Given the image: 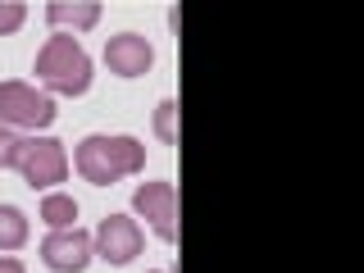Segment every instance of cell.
<instances>
[{
	"label": "cell",
	"mask_w": 364,
	"mask_h": 273,
	"mask_svg": "<svg viewBox=\"0 0 364 273\" xmlns=\"http://www.w3.org/2000/svg\"><path fill=\"white\" fill-rule=\"evenodd\" d=\"M18 146H23V136H18L14 128H0V168H14Z\"/></svg>",
	"instance_id": "cell-14"
},
{
	"label": "cell",
	"mask_w": 364,
	"mask_h": 273,
	"mask_svg": "<svg viewBox=\"0 0 364 273\" xmlns=\"http://www.w3.org/2000/svg\"><path fill=\"white\" fill-rule=\"evenodd\" d=\"M0 273H28V269H23L14 255H0Z\"/></svg>",
	"instance_id": "cell-15"
},
{
	"label": "cell",
	"mask_w": 364,
	"mask_h": 273,
	"mask_svg": "<svg viewBox=\"0 0 364 273\" xmlns=\"http://www.w3.org/2000/svg\"><path fill=\"white\" fill-rule=\"evenodd\" d=\"M73 164L91 187H114V182L132 178L146 168V146L136 136H109V132H96L87 141H77L73 151Z\"/></svg>",
	"instance_id": "cell-1"
},
{
	"label": "cell",
	"mask_w": 364,
	"mask_h": 273,
	"mask_svg": "<svg viewBox=\"0 0 364 273\" xmlns=\"http://www.w3.org/2000/svg\"><path fill=\"white\" fill-rule=\"evenodd\" d=\"M91 237L82 232V228H55V232H46V242H41V259H46V269H55V273H82L91 264Z\"/></svg>",
	"instance_id": "cell-7"
},
{
	"label": "cell",
	"mask_w": 364,
	"mask_h": 273,
	"mask_svg": "<svg viewBox=\"0 0 364 273\" xmlns=\"http://www.w3.org/2000/svg\"><path fill=\"white\" fill-rule=\"evenodd\" d=\"M14 168L23 173L28 187L46 191V187H60L68 178V155H64V146L55 141V136H23Z\"/></svg>",
	"instance_id": "cell-4"
},
{
	"label": "cell",
	"mask_w": 364,
	"mask_h": 273,
	"mask_svg": "<svg viewBox=\"0 0 364 273\" xmlns=\"http://www.w3.org/2000/svg\"><path fill=\"white\" fill-rule=\"evenodd\" d=\"M146 237L141 228H136L128 214H109V219H100L96 237H91V250H96L105 264H132L136 255H141Z\"/></svg>",
	"instance_id": "cell-6"
},
{
	"label": "cell",
	"mask_w": 364,
	"mask_h": 273,
	"mask_svg": "<svg viewBox=\"0 0 364 273\" xmlns=\"http://www.w3.org/2000/svg\"><path fill=\"white\" fill-rule=\"evenodd\" d=\"M55 96H46L32 82H0V128H50Z\"/></svg>",
	"instance_id": "cell-3"
},
{
	"label": "cell",
	"mask_w": 364,
	"mask_h": 273,
	"mask_svg": "<svg viewBox=\"0 0 364 273\" xmlns=\"http://www.w3.org/2000/svg\"><path fill=\"white\" fill-rule=\"evenodd\" d=\"M132 210L155 228L159 242H173L178 237V191L173 182H141L132 191Z\"/></svg>",
	"instance_id": "cell-5"
},
{
	"label": "cell",
	"mask_w": 364,
	"mask_h": 273,
	"mask_svg": "<svg viewBox=\"0 0 364 273\" xmlns=\"http://www.w3.org/2000/svg\"><path fill=\"white\" fill-rule=\"evenodd\" d=\"M100 0H50L46 5V18H50V28L55 32H87V28H96L100 23Z\"/></svg>",
	"instance_id": "cell-9"
},
{
	"label": "cell",
	"mask_w": 364,
	"mask_h": 273,
	"mask_svg": "<svg viewBox=\"0 0 364 273\" xmlns=\"http://www.w3.org/2000/svg\"><path fill=\"white\" fill-rule=\"evenodd\" d=\"M155 64V46L141 37V32H119V37L105 41V68L119 77H146Z\"/></svg>",
	"instance_id": "cell-8"
},
{
	"label": "cell",
	"mask_w": 364,
	"mask_h": 273,
	"mask_svg": "<svg viewBox=\"0 0 364 273\" xmlns=\"http://www.w3.org/2000/svg\"><path fill=\"white\" fill-rule=\"evenodd\" d=\"M28 246V214L14 210V205H0V255Z\"/></svg>",
	"instance_id": "cell-10"
},
{
	"label": "cell",
	"mask_w": 364,
	"mask_h": 273,
	"mask_svg": "<svg viewBox=\"0 0 364 273\" xmlns=\"http://www.w3.org/2000/svg\"><path fill=\"white\" fill-rule=\"evenodd\" d=\"M173 119H178V105H173V100H159V105H155V136L164 146L178 141V123Z\"/></svg>",
	"instance_id": "cell-12"
},
{
	"label": "cell",
	"mask_w": 364,
	"mask_h": 273,
	"mask_svg": "<svg viewBox=\"0 0 364 273\" xmlns=\"http://www.w3.org/2000/svg\"><path fill=\"white\" fill-rule=\"evenodd\" d=\"M37 82L46 96H82L91 87V60L77 46V37L55 32L50 41L37 50Z\"/></svg>",
	"instance_id": "cell-2"
},
{
	"label": "cell",
	"mask_w": 364,
	"mask_h": 273,
	"mask_svg": "<svg viewBox=\"0 0 364 273\" xmlns=\"http://www.w3.org/2000/svg\"><path fill=\"white\" fill-rule=\"evenodd\" d=\"M41 219L46 228H73L77 223V200L73 196H64V191H50V196H41Z\"/></svg>",
	"instance_id": "cell-11"
},
{
	"label": "cell",
	"mask_w": 364,
	"mask_h": 273,
	"mask_svg": "<svg viewBox=\"0 0 364 273\" xmlns=\"http://www.w3.org/2000/svg\"><path fill=\"white\" fill-rule=\"evenodd\" d=\"M151 273H159V269H151Z\"/></svg>",
	"instance_id": "cell-16"
},
{
	"label": "cell",
	"mask_w": 364,
	"mask_h": 273,
	"mask_svg": "<svg viewBox=\"0 0 364 273\" xmlns=\"http://www.w3.org/2000/svg\"><path fill=\"white\" fill-rule=\"evenodd\" d=\"M23 23H28V5H23V0H0V37H5V32H18Z\"/></svg>",
	"instance_id": "cell-13"
}]
</instances>
